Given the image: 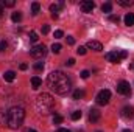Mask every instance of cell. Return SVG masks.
I'll return each mask as SVG.
<instances>
[{"label": "cell", "instance_id": "1", "mask_svg": "<svg viewBox=\"0 0 134 132\" xmlns=\"http://www.w3.org/2000/svg\"><path fill=\"white\" fill-rule=\"evenodd\" d=\"M47 84L48 87L56 93V95H67L72 89V82H70V78L67 76L66 73L59 71V70H55L48 75L47 78Z\"/></svg>", "mask_w": 134, "mask_h": 132}, {"label": "cell", "instance_id": "2", "mask_svg": "<svg viewBox=\"0 0 134 132\" xmlns=\"http://www.w3.org/2000/svg\"><path fill=\"white\" fill-rule=\"evenodd\" d=\"M25 120V110L20 106H14L6 112V126L9 129H19Z\"/></svg>", "mask_w": 134, "mask_h": 132}, {"label": "cell", "instance_id": "3", "mask_svg": "<svg viewBox=\"0 0 134 132\" xmlns=\"http://www.w3.org/2000/svg\"><path fill=\"white\" fill-rule=\"evenodd\" d=\"M53 107H55V98L50 93L42 92L41 95H37V98H36V109H37L39 113L47 115V113L52 112Z\"/></svg>", "mask_w": 134, "mask_h": 132}, {"label": "cell", "instance_id": "4", "mask_svg": "<svg viewBox=\"0 0 134 132\" xmlns=\"http://www.w3.org/2000/svg\"><path fill=\"white\" fill-rule=\"evenodd\" d=\"M126 56H128V53H126L125 50H122V51L115 50V51H109V53L104 55L106 61H109V62H112V64H119V62H122Z\"/></svg>", "mask_w": 134, "mask_h": 132}, {"label": "cell", "instance_id": "5", "mask_svg": "<svg viewBox=\"0 0 134 132\" xmlns=\"http://www.w3.org/2000/svg\"><path fill=\"white\" fill-rule=\"evenodd\" d=\"M30 55L33 56L34 59H42L45 55H47V47L44 44H39V45H34L33 48L30 50Z\"/></svg>", "mask_w": 134, "mask_h": 132}, {"label": "cell", "instance_id": "6", "mask_svg": "<svg viewBox=\"0 0 134 132\" xmlns=\"http://www.w3.org/2000/svg\"><path fill=\"white\" fill-rule=\"evenodd\" d=\"M109 99H111V92H109L108 89H103V90H100V92L97 93L95 103H97L98 106H106V104L109 103Z\"/></svg>", "mask_w": 134, "mask_h": 132}, {"label": "cell", "instance_id": "7", "mask_svg": "<svg viewBox=\"0 0 134 132\" xmlns=\"http://www.w3.org/2000/svg\"><path fill=\"white\" fill-rule=\"evenodd\" d=\"M117 92H119L120 95L130 97V95H131V86H130V82H128V81H120V82L117 84Z\"/></svg>", "mask_w": 134, "mask_h": 132}, {"label": "cell", "instance_id": "8", "mask_svg": "<svg viewBox=\"0 0 134 132\" xmlns=\"http://www.w3.org/2000/svg\"><path fill=\"white\" fill-rule=\"evenodd\" d=\"M94 8H95V3L92 0H83V2H80V9L83 13H92Z\"/></svg>", "mask_w": 134, "mask_h": 132}, {"label": "cell", "instance_id": "9", "mask_svg": "<svg viewBox=\"0 0 134 132\" xmlns=\"http://www.w3.org/2000/svg\"><path fill=\"white\" fill-rule=\"evenodd\" d=\"M122 117L126 118V120L134 118V107L133 106H125V107L122 109Z\"/></svg>", "mask_w": 134, "mask_h": 132}, {"label": "cell", "instance_id": "10", "mask_svg": "<svg viewBox=\"0 0 134 132\" xmlns=\"http://www.w3.org/2000/svg\"><path fill=\"white\" fill-rule=\"evenodd\" d=\"M86 48L87 50H94V51H101L103 50V45H101L98 40H89L86 44Z\"/></svg>", "mask_w": 134, "mask_h": 132}, {"label": "cell", "instance_id": "11", "mask_svg": "<svg viewBox=\"0 0 134 132\" xmlns=\"http://www.w3.org/2000/svg\"><path fill=\"white\" fill-rule=\"evenodd\" d=\"M101 113L98 109H91V112H89V121L91 123H97L98 120H100Z\"/></svg>", "mask_w": 134, "mask_h": 132}, {"label": "cell", "instance_id": "12", "mask_svg": "<svg viewBox=\"0 0 134 132\" xmlns=\"http://www.w3.org/2000/svg\"><path fill=\"white\" fill-rule=\"evenodd\" d=\"M41 86H42V79L39 76H33L31 78V87H33V90H37Z\"/></svg>", "mask_w": 134, "mask_h": 132}, {"label": "cell", "instance_id": "13", "mask_svg": "<svg viewBox=\"0 0 134 132\" xmlns=\"http://www.w3.org/2000/svg\"><path fill=\"white\" fill-rule=\"evenodd\" d=\"M63 6H64V2H59V3H52V5H50V11H52V14H58V11H59Z\"/></svg>", "mask_w": 134, "mask_h": 132}, {"label": "cell", "instance_id": "14", "mask_svg": "<svg viewBox=\"0 0 134 132\" xmlns=\"http://www.w3.org/2000/svg\"><path fill=\"white\" fill-rule=\"evenodd\" d=\"M3 78H5V81H8V82H13V81L16 79V73H14L13 70H8V71H5Z\"/></svg>", "mask_w": 134, "mask_h": 132}, {"label": "cell", "instance_id": "15", "mask_svg": "<svg viewBox=\"0 0 134 132\" xmlns=\"http://www.w3.org/2000/svg\"><path fill=\"white\" fill-rule=\"evenodd\" d=\"M125 25H128V27H131V25H134V14L133 13H128L126 16H125Z\"/></svg>", "mask_w": 134, "mask_h": 132}, {"label": "cell", "instance_id": "16", "mask_svg": "<svg viewBox=\"0 0 134 132\" xmlns=\"http://www.w3.org/2000/svg\"><path fill=\"white\" fill-rule=\"evenodd\" d=\"M84 95H86V92L83 89H76L73 92V99H81V98H84Z\"/></svg>", "mask_w": 134, "mask_h": 132}, {"label": "cell", "instance_id": "17", "mask_svg": "<svg viewBox=\"0 0 134 132\" xmlns=\"http://www.w3.org/2000/svg\"><path fill=\"white\" fill-rule=\"evenodd\" d=\"M101 11H103V13H106V14H109V13L112 11V3H109V2L103 3V5H101Z\"/></svg>", "mask_w": 134, "mask_h": 132}, {"label": "cell", "instance_id": "18", "mask_svg": "<svg viewBox=\"0 0 134 132\" xmlns=\"http://www.w3.org/2000/svg\"><path fill=\"white\" fill-rule=\"evenodd\" d=\"M81 117H83V112H81V110H73V112H72V115H70V118H72L73 121L80 120Z\"/></svg>", "mask_w": 134, "mask_h": 132}, {"label": "cell", "instance_id": "19", "mask_svg": "<svg viewBox=\"0 0 134 132\" xmlns=\"http://www.w3.org/2000/svg\"><path fill=\"white\" fill-rule=\"evenodd\" d=\"M0 5H2V6H5V8H11V6H14V5H16V2H14V0H2V2H0Z\"/></svg>", "mask_w": 134, "mask_h": 132}, {"label": "cell", "instance_id": "20", "mask_svg": "<svg viewBox=\"0 0 134 132\" xmlns=\"http://www.w3.org/2000/svg\"><path fill=\"white\" fill-rule=\"evenodd\" d=\"M11 20H13L14 23L20 22V20H22V14H20V13H13V16H11Z\"/></svg>", "mask_w": 134, "mask_h": 132}, {"label": "cell", "instance_id": "21", "mask_svg": "<svg viewBox=\"0 0 134 132\" xmlns=\"http://www.w3.org/2000/svg\"><path fill=\"white\" fill-rule=\"evenodd\" d=\"M39 9H41V5H39L37 2H34L33 5H31V14H33V16H36V14L39 13Z\"/></svg>", "mask_w": 134, "mask_h": 132}, {"label": "cell", "instance_id": "22", "mask_svg": "<svg viewBox=\"0 0 134 132\" xmlns=\"http://www.w3.org/2000/svg\"><path fill=\"white\" fill-rule=\"evenodd\" d=\"M117 3L120 6H131V5H134V0H117Z\"/></svg>", "mask_w": 134, "mask_h": 132}, {"label": "cell", "instance_id": "23", "mask_svg": "<svg viewBox=\"0 0 134 132\" xmlns=\"http://www.w3.org/2000/svg\"><path fill=\"white\" fill-rule=\"evenodd\" d=\"M61 48H63L61 44H53V45H52V51H53L55 55H58V53L61 51Z\"/></svg>", "mask_w": 134, "mask_h": 132}, {"label": "cell", "instance_id": "24", "mask_svg": "<svg viewBox=\"0 0 134 132\" xmlns=\"http://www.w3.org/2000/svg\"><path fill=\"white\" fill-rule=\"evenodd\" d=\"M63 120H64V118H63L61 115H55V117H53V124H61Z\"/></svg>", "mask_w": 134, "mask_h": 132}, {"label": "cell", "instance_id": "25", "mask_svg": "<svg viewBox=\"0 0 134 132\" xmlns=\"http://www.w3.org/2000/svg\"><path fill=\"white\" fill-rule=\"evenodd\" d=\"M28 37H30V40H31V42H37V39H39V36H37V33H36V31H31Z\"/></svg>", "mask_w": 134, "mask_h": 132}, {"label": "cell", "instance_id": "26", "mask_svg": "<svg viewBox=\"0 0 134 132\" xmlns=\"http://www.w3.org/2000/svg\"><path fill=\"white\" fill-rule=\"evenodd\" d=\"M34 70H37V71H41V70H44V62H41V61H37V62H34Z\"/></svg>", "mask_w": 134, "mask_h": 132}, {"label": "cell", "instance_id": "27", "mask_svg": "<svg viewBox=\"0 0 134 132\" xmlns=\"http://www.w3.org/2000/svg\"><path fill=\"white\" fill-rule=\"evenodd\" d=\"M76 53L83 56V55H86V53H87V48H86V47H78V50H76Z\"/></svg>", "mask_w": 134, "mask_h": 132}, {"label": "cell", "instance_id": "28", "mask_svg": "<svg viewBox=\"0 0 134 132\" xmlns=\"http://www.w3.org/2000/svg\"><path fill=\"white\" fill-rule=\"evenodd\" d=\"M89 75H91V71H89V70H83V71L80 73V76H81L83 79H87V78H89Z\"/></svg>", "mask_w": 134, "mask_h": 132}, {"label": "cell", "instance_id": "29", "mask_svg": "<svg viewBox=\"0 0 134 132\" xmlns=\"http://www.w3.org/2000/svg\"><path fill=\"white\" fill-rule=\"evenodd\" d=\"M109 20H111V22H115V23H119L120 17H119V16H112V14H111V16H109Z\"/></svg>", "mask_w": 134, "mask_h": 132}, {"label": "cell", "instance_id": "30", "mask_svg": "<svg viewBox=\"0 0 134 132\" xmlns=\"http://www.w3.org/2000/svg\"><path fill=\"white\" fill-rule=\"evenodd\" d=\"M6 47H8V44H6L5 40H0V51H5Z\"/></svg>", "mask_w": 134, "mask_h": 132}, {"label": "cell", "instance_id": "31", "mask_svg": "<svg viewBox=\"0 0 134 132\" xmlns=\"http://www.w3.org/2000/svg\"><path fill=\"white\" fill-rule=\"evenodd\" d=\"M63 36H64V33H63L61 30H56V31H55V37H56V39H61Z\"/></svg>", "mask_w": 134, "mask_h": 132}, {"label": "cell", "instance_id": "32", "mask_svg": "<svg viewBox=\"0 0 134 132\" xmlns=\"http://www.w3.org/2000/svg\"><path fill=\"white\" fill-rule=\"evenodd\" d=\"M67 44H69V45H73V44H75V39H73L72 36H67Z\"/></svg>", "mask_w": 134, "mask_h": 132}, {"label": "cell", "instance_id": "33", "mask_svg": "<svg viewBox=\"0 0 134 132\" xmlns=\"http://www.w3.org/2000/svg\"><path fill=\"white\" fill-rule=\"evenodd\" d=\"M48 31H50V27H48V25H44V27H42V34H47Z\"/></svg>", "mask_w": 134, "mask_h": 132}, {"label": "cell", "instance_id": "34", "mask_svg": "<svg viewBox=\"0 0 134 132\" xmlns=\"http://www.w3.org/2000/svg\"><path fill=\"white\" fill-rule=\"evenodd\" d=\"M73 64H75V59H73V58H70V59L66 62V65H69V67H72Z\"/></svg>", "mask_w": 134, "mask_h": 132}, {"label": "cell", "instance_id": "35", "mask_svg": "<svg viewBox=\"0 0 134 132\" xmlns=\"http://www.w3.org/2000/svg\"><path fill=\"white\" fill-rule=\"evenodd\" d=\"M56 132H72V131H69V129H66V128H59Z\"/></svg>", "mask_w": 134, "mask_h": 132}, {"label": "cell", "instance_id": "36", "mask_svg": "<svg viewBox=\"0 0 134 132\" xmlns=\"http://www.w3.org/2000/svg\"><path fill=\"white\" fill-rule=\"evenodd\" d=\"M27 68H28L27 64H20V70H27Z\"/></svg>", "mask_w": 134, "mask_h": 132}, {"label": "cell", "instance_id": "37", "mask_svg": "<svg viewBox=\"0 0 134 132\" xmlns=\"http://www.w3.org/2000/svg\"><path fill=\"white\" fill-rule=\"evenodd\" d=\"M0 17H3V6L0 5Z\"/></svg>", "mask_w": 134, "mask_h": 132}, {"label": "cell", "instance_id": "38", "mask_svg": "<svg viewBox=\"0 0 134 132\" xmlns=\"http://www.w3.org/2000/svg\"><path fill=\"white\" fill-rule=\"evenodd\" d=\"M130 70H131V71H134V62H131V64H130Z\"/></svg>", "mask_w": 134, "mask_h": 132}, {"label": "cell", "instance_id": "39", "mask_svg": "<svg viewBox=\"0 0 134 132\" xmlns=\"http://www.w3.org/2000/svg\"><path fill=\"white\" fill-rule=\"evenodd\" d=\"M27 132H37V131H34V129H28Z\"/></svg>", "mask_w": 134, "mask_h": 132}, {"label": "cell", "instance_id": "40", "mask_svg": "<svg viewBox=\"0 0 134 132\" xmlns=\"http://www.w3.org/2000/svg\"><path fill=\"white\" fill-rule=\"evenodd\" d=\"M123 132H133V131H130V129H125V131H123Z\"/></svg>", "mask_w": 134, "mask_h": 132}, {"label": "cell", "instance_id": "41", "mask_svg": "<svg viewBox=\"0 0 134 132\" xmlns=\"http://www.w3.org/2000/svg\"><path fill=\"white\" fill-rule=\"evenodd\" d=\"M97 132H101V131H97Z\"/></svg>", "mask_w": 134, "mask_h": 132}]
</instances>
